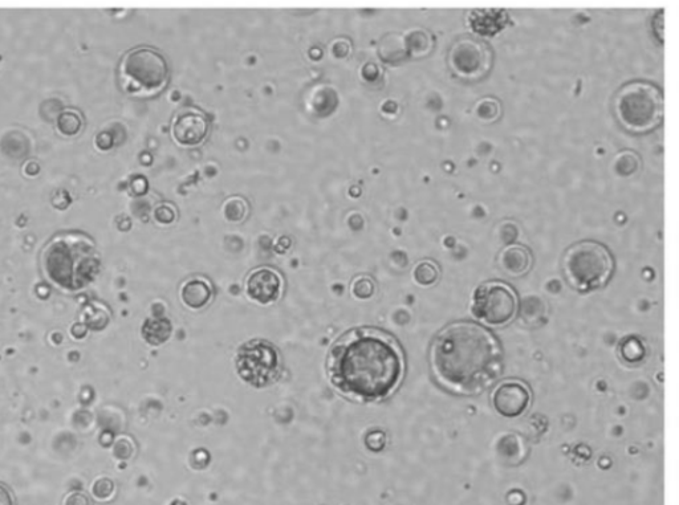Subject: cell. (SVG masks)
<instances>
[{"label":"cell","mask_w":679,"mask_h":505,"mask_svg":"<svg viewBox=\"0 0 679 505\" xmlns=\"http://www.w3.org/2000/svg\"><path fill=\"white\" fill-rule=\"evenodd\" d=\"M283 278L270 267H260L247 276L246 292L255 303L268 305L280 299L283 293Z\"/></svg>","instance_id":"obj_11"},{"label":"cell","mask_w":679,"mask_h":505,"mask_svg":"<svg viewBox=\"0 0 679 505\" xmlns=\"http://www.w3.org/2000/svg\"><path fill=\"white\" fill-rule=\"evenodd\" d=\"M0 505H15L12 492L4 484H0Z\"/></svg>","instance_id":"obj_23"},{"label":"cell","mask_w":679,"mask_h":505,"mask_svg":"<svg viewBox=\"0 0 679 505\" xmlns=\"http://www.w3.org/2000/svg\"><path fill=\"white\" fill-rule=\"evenodd\" d=\"M563 271L568 283L577 291H596L612 278L615 259L604 244L583 240L565 252Z\"/></svg>","instance_id":"obj_5"},{"label":"cell","mask_w":679,"mask_h":505,"mask_svg":"<svg viewBox=\"0 0 679 505\" xmlns=\"http://www.w3.org/2000/svg\"><path fill=\"white\" fill-rule=\"evenodd\" d=\"M519 311L518 295L503 281H489L475 289L471 312L487 327L502 328L515 320Z\"/></svg>","instance_id":"obj_8"},{"label":"cell","mask_w":679,"mask_h":505,"mask_svg":"<svg viewBox=\"0 0 679 505\" xmlns=\"http://www.w3.org/2000/svg\"><path fill=\"white\" fill-rule=\"evenodd\" d=\"M499 266L503 272L512 278L526 275L532 267V254L522 244H511L503 248L498 258Z\"/></svg>","instance_id":"obj_13"},{"label":"cell","mask_w":679,"mask_h":505,"mask_svg":"<svg viewBox=\"0 0 679 505\" xmlns=\"http://www.w3.org/2000/svg\"><path fill=\"white\" fill-rule=\"evenodd\" d=\"M214 291L205 279L187 280L181 288V299L191 309H202L213 299Z\"/></svg>","instance_id":"obj_14"},{"label":"cell","mask_w":679,"mask_h":505,"mask_svg":"<svg viewBox=\"0 0 679 505\" xmlns=\"http://www.w3.org/2000/svg\"><path fill=\"white\" fill-rule=\"evenodd\" d=\"M475 116L483 124H493L502 116V107H500L498 100L493 99V97H486V99L479 101L477 107H475Z\"/></svg>","instance_id":"obj_16"},{"label":"cell","mask_w":679,"mask_h":505,"mask_svg":"<svg viewBox=\"0 0 679 505\" xmlns=\"http://www.w3.org/2000/svg\"><path fill=\"white\" fill-rule=\"evenodd\" d=\"M63 505H92L91 499L81 491H72L65 496Z\"/></svg>","instance_id":"obj_21"},{"label":"cell","mask_w":679,"mask_h":505,"mask_svg":"<svg viewBox=\"0 0 679 505\" xmlns=\"http://www.w3.org/2000/svg\"><path fill=\"white\" fill-rule=\"evenodd\" d=\"M91 491L93 498L99 500V502H107L115 494V483L111 479L100 478L93 483Z\"/></svg>","instance_id":"obj_19"},{"label":"cell","mask_w":679,"mask_h":505,"mask_svg":"<svg viewBox=\"0 0 679 505\" xmlns=\"http://www.w3.org/2000/svg\"><path fill=\"white\" fill-rule=\"evenodd\" d=\"M439 278H441V270L433 260H421L414 267L413 279L421 287H432L438 283Z\"/></svg>","instance_id":"obj_15"},{"label":"cell","mask_w":679,"mask_h":505,"mask_svg":"<svg viewBox=\"0 0 679 505\" xmlns=\"http://www.w3.org/2000/svg\"><path fill=\"white\" fill-rule=\"evenodd\" d=\"M120 76L128 91L156 93L168 83L169 69L160 52L138 47L121 60Z\"/></svg>","instance_id":"obj_6"},{"label":"cell","mask_w":679,"mask_h":505,"mask_svg":"<svg viewBox=\"0 0 679 505\" xmlns=\"http://www.w3.org/2000/svg\"><path fill=\"white\" fill-rule=\"evenodd\" d=\"M474 14H477L479 18H473L475 22L471 23V26H473L474 31L479 32V34L491 35L493 32L500 30V27L506 22V19L498 18V16L487 19V16H482L479 11H475Z\"/></svg>","instance_id":"obj_18"},{"label":"cell","mask_w":679,"mask_h":505,"mask_svg":"<svg viewBox=\"0 0 679 505\" xmlns=\"http://www.w3.org/2000/svg\"><path fill=\"white\" fill-rule=\"evenodd\" d=\"M44 274L59 288L76 291L91 283L99 271L96 244L88 235L67 231L56 235L42 255Z\"/></svg>","instance_id":"obj_3"},{"label":"cell","mask_w":679,"mask_h":505,"mask_svg":"<svg viewBox=\"0 0 679 505\" xmlns=\"http://www.w3.org/2000/svg\"><path fill=\"white\" fill-rule=\"evenodd\" d=\"M154 217H156L157 221L160 223H170L176 219V213H174L172 206L162 205L157 207Z\"/></svg>","instance_id":"obj_22"},{"label":"cell","mask_w":679,"mask_h":505,"mask_svg":"<svg viewBox=\"0 0 679 505\" xmlns=\"http://www.w3.org/2000/svg\"><path fill=\"white\" fill-rule=\"evenodd\" d=\"M81 126H83V120H81L79 113L67 111L60 114L58 129L63 136H76V134L80 132Z\"/></svg>","instance_id":"obj_17"},{"label":"cell","mask_w":679,"mask_h":505,"mask_svg":"<svg viewBox=\"0 0 679 505\" xmlns=\"http://www.w3.org/2000/svg\"><path fill=\"white\" fill-rule=\"evenodd\" d=\"M352 291L359 299H369L374 293V281L367 276H361L353 283Z\"/></svg>","instance_id":"obj_20"},{"label":"cell","mask_w":679,"mask_h":505,"mask_svg":"<svg viewBox=\"0 0 679 505\" xmlns=\"http://www.w3.org/2000/svg\"><path fill=\"white\" fill-rule=\"evenodd\" d=\"M664 95L648 81H630L618 89L613 103L618 124L632 134L653 132L664 121Z\"/></svg>","instance_id":"obj_4"},{"label":"cell","mask_w":679,"mask_h":505,"mask_svg":"<svg viewBox=\"0 0 679 505\" xmlns=\"http://www.w3.org/2000/svg\"><path fill=\"white\" fill-rule=\"evenodd\" d=\"M173 138L178 145L193 148L206 140L209 122L201 112L186 109L177 114L173 122Z\"/></svg>","instance_id":"obj_12"},{"label":"cell","mask_w":679,"mask_h":505,"mask_svg":"<svg viewBox=\"0 0 679 505\" xmlns=\"http://www.w3.org/2000/svg\"><path fill=\"white\" fill-rule=\"evenodd\" d=\"M430 365L438 384L458 395H478L502 374L498 338L486 328L459 321L447 325L433 342Z\"/></svg>","instance_id":"obj_2"},{"label":"cell","mask_w":679,"mask_h":505,"mask_svg":"<svg viewBox=\"0 0 679 505\" xmlns=\"http://www.w3.org/2000/svg\"><path fill=\"white\" fill-rule=\"evenodd\" d=\"M493 60L489 44L469 36L454 42L447 56V63L454 75L469 83L485 79L493 67Z\"/></svg>","instance_id":"obj_9"},{"label":"cell","mask_w":679,"mask_h":505,"mask_svg":"<svg viewBox=\"0 0 679 505\" xmlns=\"http://www.w3.org/2000/svg\"><path fill=\"white\" fill-rule=\"evenodd\" d=\"M491 399H493L495 410L502 417L518 418L530 407L532 394L523 381L506 380L496 386Z\"/></svg>","instance_id":"obj_10"},{"label":"cell","mask_w":679,"mask_h":505,"mask_svg":"<svg viewBox=\"0 0 679 505\" xmlns=\"http://www.w3.org/2000/svg\"><path fill=\"white\" fill-rule=\"evenodd\" d=\"M406 372L405 353L390 333L357 327L331 346L327 374L333 388L356 402H381L400 389Z\"/></svg>","instance_id":"obj_1"},{"label":"cell","mask_w":679,"mask_h":505,"mask_svg":"<svg viewBox=\"0 0 679 505\" xmlns=\"http://www.w3.org/2000/svg\"><path fill=\"white\" fill-rule=\"evenodd\" d=\"M237 372L242 380L254 388H266L282 377L283 360L271 342L252 340L243 344L237 353Z\"/></svg>","instance_id":"obj_7"}]
</instances>
